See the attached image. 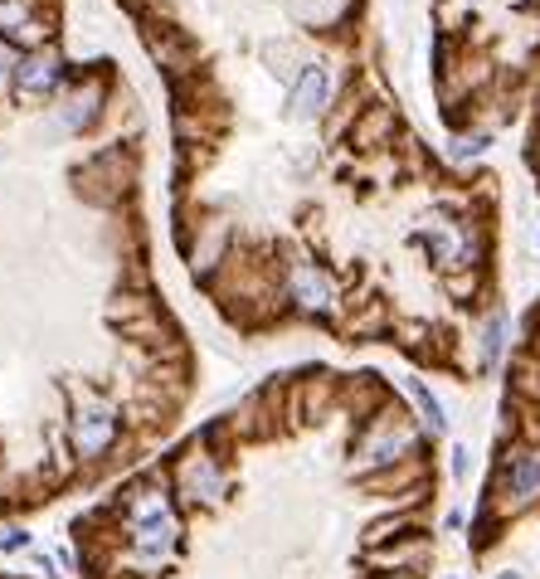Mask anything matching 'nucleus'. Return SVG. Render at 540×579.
<instances>
[{"label": "nucleus", "mask_w": 540, "mask_h": 579, "mask_svg": "<svg viewBox=\"0 0 540 579\" xmlns=\"http://www.w3.org/2000/svg\"><path fill=\"white\" fill-rule=\"evenodd\" d=\"M176 531L180 526L171 502L161 492H151V487H132V497H127V541L137 545V555L161 560L176 545Z\"/></svg>", "instance_id": "nucleus-1"}, {"label": "nucleus", "mask_w": 540, "mask_h": 579, "mask_svg": "<svg viewBox=\"0 0 540 579\" xmlns=\"http://www.w3.org/2000/svg\"><path fill=\"white\" fill-rule=\"evenodd\" d=\"M497 502H502V511H521L540 502V448H511L502 458Z\"/></svg>", "instance_id": "nucleus-2"}, {"label": "nucleus", "mask_w": 540, "mask_h": 579, "mask_svg": "<svg viewBox=\"0 0 540 579\" xmlns=\"http://www.w3.org/2000/svg\"><path fill=\"white\" fill-rule=\"evenodd\" d=\"M69 438H73V453H78V458L98 463L112 443H117V409H112V404H83V409L73 414Z\"/></svg>", "instance_id": "nucleus-3"}, {"label": "nucleus", "mask_w": 540, "mask_h": 579, "mask_svg": "<svg viewBox=\"0 0 540 579\" xmlns=\"http://www.w3.org/2000/svg\"><path fill=\"white\" fill-rule=\"evenodd\" d=\"M288 292H292V302H297L302 312H312V317H326V312L336 307V288H331V278H326L322 268H312V263H297V268H292Z\"/></svg>", "instance_id": "nucleus-4"}, {"label": "nucleus", "mask_w": 540, "mask_h": 579, "mask_svg": "<svg viewBox=\"0 0 540 579\" xmlns=\"http://www.w3.org/2000/svg\"><path fill=\"white\" fill-rule=\"evenodd\" d=\"M180 492L190 497V502H200V507H215L219 497H224V472L210 453H195L185 468H180Z\"/></svg>", "instance_id": "nucleus-5"}, {"label": "nucleus", "mask_w": 540, "mask_h": 579, "mask_svg": "<svg viewBox=\"0 0 540 579\" xmlns=\"http://www.w3.org/2000/svg\"><path fill=\"white\" fill-rule=\"evenodd\" d=\"M326 88H331L326 69L322 64H307L302 78H297V88H292V117H317L326 108Z\"/></svg>", "instance_id": "nucleus-6"}, {"label": "nucleus", "mask_w": 540, "mask_h": 579, "mask_svg": "<svg viewBox=\"0 0 540 579\" xmlns=\"http://www.w3.org/2000/svg\"><path fill=\"white\" fill-rule=\"evenodd\" d=\"M59 64H54V59H30V64H20V69H15V88H20V93H49V88H54V83H59Z\"/></svg>", "instance_id": "nucleus-7"}, {"label": "nucleus", "mask_w": 540, "mask_h": 579, "mask_svg": "<svg viewBox=\"0 0 540 579\" xmlns=\"http://www.w3.org/2000/svg\"><path fill=\"white\" fill-rule=\"evenodd\" d=\"M404 385H409V395H414V404H419V414H424V429H429V434H448V419H443V404L433 399V390H429V385H424V380H414V375H409Z\"/></svg>", "instance_id": "nucleus-8"}, {"label": "nucleus", "mask_w": 540, "mask_h": 579, "mask_svg": "<svg viewBox=\"0 0 540 579\" xmlns=\"http://www.w3.org/2000/svg\"><path fill=\"white\" fill-rule=\"evenodd\" d=\"M502 341H506V317H502V312H492V317L482 322V365H497Z\"/></svg>", "instance_id": "nucleus-9"}, {"label": "nucleus", "mask_w": 540, "mask_h": 579, "mask_svg": "<svg viewBox=\"0 0 540 579\" xmlns=\"http://www.w3.org/2000/svg\"><path fill=\"white\" fill-rule=\"evenodd\" d=\"M30 545V531H10L5 541H0V550H25Z\"/></svg>", "instance_id": "nucleus-10"}, {"label": "nucleus", "mask_w": 540, "mask_h": 579, "mask_svg": "<svg viewBox=\"0 0 540 579\" xmlns=\"http://www.w3.org/2000/svg\"><path fill=\"white\" fill-rule=\"evenodd\" d=\"M453 477H458V482L468 477V448H453Z\"/></svg>", "instance_id": "nucleus-11"}, {"label": "nucleus", "mask_w": 540, "mask_h": 579, "mask_svg": "<svg viewBox=\"0 0 540 579\" xmlns=\"http://www.w3.org/2000/svg\"><path fill=\"white\" fill-rule=\"evenodd\" d=\"M10 64H15V54H10V49L0 44V83H5V73H10Z\"/></svg>", "instance_id": "nucleus-12"}, {"label": "nucleus", "mask_w": 540, "mask_h": 579, "mask_svg": "<svg viewBox=\"0 0 540 579\" xmlns=\"http://www.w3.org/2000/svg\"><path fill=\"white\" fill-rule=\"evenodd\" d=\"M492 579H526V570H516V565H506V570H497Z\"/></svg>", "instance_id": "nucleus-13"}, {"label": "nucleus", "mask_w": 540, "mask_h": 579, "mask_svg": "<svg viewBox=\"0 0 540 579\" xmlns=\"http://www.w3.org/2000/svg\"><path fill=\"white\" fill-rule=\"evenodd\" d=\"M443 579H458V575H443Z\"/></svg>", "instance_id": "nucleus-14"}]
</instances>
